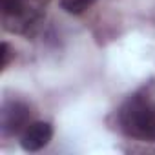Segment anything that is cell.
<instances>
[{
    "label": "cell",
    "instance_id": "6",
    "mask_svg": "<svg viewBox=\"0 0 155 155\" xmlns=\"http://www.w3.org/2000/svg\"><path fill=\"white\" fill-rule=\"evenodd\" d=\"M11 46L8 44V42H4L2 44V69H6L8 68V64H9V60H11Z\"/></svg>",
    "mask_w": 155,
    "mask_h": 155
},
{
    "label": "cell",
    "instance_id": "3",
    "mask_svg": "<svg viewBox=\"0 0 155 155\" xmlns=\"http://www.w3.org/2000/svg\"><path fill=\"white\" fill-rule=\"evenodd\" d=\"M31 110L26 102L22 101H6L2 104V111H0V128H2L4 135H18L22 133L31 122Z\"/></svg>",
    "mask_w": 155,
    "mask_h": 155
},
{
    "label": "cell",
    "instance_id": "1",
    "mask_svg": "<svg viewBox=\"0 0 155 155\" xmlns=\"http://www.w3.org/2000/svg\"><path fill=\"white\" fill-rule=\"evenodd\" d=\"M120 131L135 140L155 142V104L140 93L128 97L117 111Z\"/></svg>",
    "mask_w": 155,
    "mask_h": 155
},
{
    "label": "cell",
    "instance_id": "5",
    "mask_svg": "<svg viewBox=\"0 0 155 155\" xmlns=\"http://www.w3.org/2000/svg\"><path fill=\"white\" fill-rule=\"evenodd\" d=\"M97 0H60V8L68 15H81L86 9H90Z\"/></svg>",
    "mask_w": 155,
    "mask_h": 155
},
{
    "label": "cell",
    "instance_id": "2",
    "mask_svg": "<svg viewBox=\"0 0 155 155\" xmlns=\"http://www.w3.org/2000/svg\"><path fill=\"white\" fill-rule=\"evenodd\" d=\"M49 0H2V26L9 33L33 35L46 17Z\"/></svg>",
    "mask_w": 155,
    "mask_h": 155
},
{
    "label": "cell",
    "instance_id": "4",
    "mask_svg": "<svg viewBox=\"0 0 155 155\" xmlns=\"http://www.w3.org/2000/svg\"><path fill=\"white\" fill-rule=\"evenodd\" d=\"M53 139V126L46 120L31 122L20 135V146L24 151H40Z\"/></svg>",
    "mask_w": 155,
    "mask_h": 155
}]
</instances>
